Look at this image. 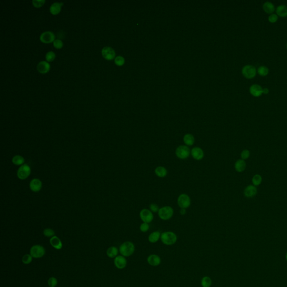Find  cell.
<instances>
[{"label":"cell","mask_w":287,"mask_h":287,"mask_svg":"<svg viewBox=\"0 0 287 287\" xmlns=\"http://www.w3.org/2000/svg\"><path fill=\"white\" fill-rule=\"evenodd\" d=\"M135 249V246L133 242L126 241L120 246L119 251L124 257H129L133 254Z\"/></svg>","instance_id":"6da1fadb"},{"label":"cell","mask_w":287,"mask_h":287,"mask_svg":"<svg viewBox=\"0 0 287 287\" xmlns=\"http://www.w3.org/2000/svg\"><path fill=\"white\" fill-rule=\"evenodd\" d=\"M160 239L164 245L170 246L175 244L177 242V236L175 233L168 231L162 233Z\"/></svg>","instance_id":"7a4b0ae2"},{"label":"cell","mask_w":287,"mask_h":287,"mask_svg":"<svg viewBox=\"0 0 287 287\" xmlns=\"http://www.w3.org/2000/svg\"><path fill=\"white\" fill-rule=\"evenodd\" d=\"M158 214L162 220L167 221L172 218L174 214V210L171 206H165L159 209Z\"/></svg>","instance_id":"3957f363"},{"label":"cell","mask_w":287,"mask_h":287,"mask_svg":"<svg viewBox=\"0 0 287 287\" xmlns=\"http://www.w3.org/2000/svg\"><path fill=\"white\" fill-rule=\"evenodd\" d=\"M190 154V149L186 145H179L175 150V155L177 157L182 160L189 157Z\"/></svg>","instance_id":"277c9868"},{"label":"cell","mask_w":287,"mask_h":287,"mask_svg":"<svg viewBox=\"0 0 287 287\" xmlns=\"http://www.w3.org/2000/svg\"><path fill=\"white\" fill-rule=\"evenodd\" d=\"M45 254V248L42 245H34L30 248V254L35 259H40L43 257Z\"/></svg>","instance_id":"5b68a950"},{"label":"cell","mask_w":287,"mask_h":287,"mask_svg":"<svg viewBox=\"0 0 287 287\" xmlns=\"http://www.w3.org/2000/svg\"><path fill=\"white\" fill-rule=\"evenodd\" d=\"M242 74L246 78L248 79H252L256 75L257 70L253 65H247L243 67Z\"/></svg>","instance_id":"8992f818"},{"label":"cell","mask_w":287,"mask_h":287,"mask_svg":"<svg viewBox=\"0 0 287 287\" xmlns=\"http://www.w3.org/2000/svg\"><path fill=\"white\" fill-rule=\"evenodd\" d=\"M178 205L181 209H188L191 205V199L186 193H182L177 199Z\"/></svg>","instance_id":"52a82bcc"},{"label":"cell","mask_w":287,"mask_h":287,"mask_svg":"<svg viewBox=\"0 0 287 287\" xmlns=\"http://www.w3.org/2000/svg\"><path fill=\"white\" fill-rule=\"evenodd\" d=\"M31 168L29 165L24 164L19 168L17 175L18 178L22 180L25 179L30 175Z\"/></svg>","instance_id":"ba28073f"},{"label":"cell","mask_w":287,"mask_h":287,"mask_svg":"<svg viewBox=\"0 0 287 287\" xmlns=\"http://www.w3.org/2000/svg\"><path fill=\"white\" fill-rule=\"evenodd\" d=\"M140 217L144 223H150L154 219V215L150 209H143L140 212Z\"/></svg>","instance_id":"9c48e42d"},{"label":"cell","mask_w":287,"mask_h":287,"mask_svg":"<svg viewBox=\"0 0 287 287\" xmlns=\"http://www.w3.org/2000/svg\"><path fill=\"white\" fill-rule=\"evenodd\" d=\"M40 40L45 44H49L53 42L55 40V36L54 33L50 31H47L43 33L40 36Z\"/></svg>","instance_id":"30bf717a"},{"label":"cell","mask_w":287,"mask_h":287,"mask_svg":"<svg viewBox=\"0 0 287 287\" xmlns=\"http://www.w3.org/2000/svg\"><path fill=\"white\" fill-rule=\"evenodd\" d=\"M102 55L107 60H112L116 56L115 50L110 47H105L102 50Z\"/></svg>","instance_id":"8fae6325"},{"label":"cell","mask_w":287,"mask_h":287,"mask_svg":"<svg viewBox=\"0 0 287 287\" xmlns=\"http://www.w3.org/2000/svg\"><path fill=\"white\" fill-rule=\"evenodd\" d=\"M191 155L194 159L201 160L204 157V152L200 147H194L191 150Z\"/></svg>","instance_id":"7c38bea8"},{"label":"cell","mask_w":287,"mask_h":287,"mask_svg":"<svg viewBox=\"0 0 287 287\" xmlns=\"http://www.w3.org/2000/svg\"><path fill=\"white\" fill-rule=\"evenodd\" d=\"M250 94L255 97H260L263 94V88L260 85L254 84L249 89Z\"/></svg>","instance_id":"4fadbf2b"},{"label":"cell","mask_w":287,"mask_h":287,"mask_svg":"<svg viewBox=\"0 0 287 287\" xmlns=\"http://www.w3.org/2000/svg\"><path fill=\"white\" fill-rule=\"evenodd\" d=\"M257 188L254 185H248L244 190V195L247 198H252L257 195Z\"/></svg>","instance_id":"5bb4252c"},{"label":"cell","mask_w":287,"mask_h":287,"mask_svg":"<svg viewBox=\"0 0 287 287\" xmlns=\"http://www.w3.org/2000/svg\"><path fill=\"white\" fill-rule=\"evenodd\" d=\"M114 264L117 269H123L127 265V260L122 255L117 256L115 258Z\"/></svg>","instance_id":"9a60e30c"},{"label":"cell","mask_w":287,"mask_h":287,"mask_svg":"<svg viewBox=\"0 0 287 287\" xmlns=\"http://www.w3.org/2000/svg\"><path fill=\"white\" fill-rule=\"evenodd\" d=\"M29 187H30V190L32 191L37 192H39L42 189V183L39 179L34 178L30 181Z\"/></svg>","instance_id":"2e32d148"},{"label":"cell","mask_w":287,"mask_h":287,"mask_svg":"<svg viewBox=\"0 0 287 287\" xmlns=\"http://www.w3.org/2000/svg\"><path fill=\"white\" fill-rule=\"evenodd\" d=\"M51 68L50 64L46 61H41L37 65V70L39 73L44 74L48 73Z\"/></svg>","instance_id":"e0dca14e"},{"label":"cell","mask_w":287,"mask_h":287,"mask_svg":"<svg viewBox=\"0 0 287 287\" xmlns=\"http://www.w3.org/2000/svg\"><path fill=\"white\" fill-rule=\"evenodd\" d=\"M50 244L56 250H60L62 249L63 245L61 242L60 239L57 236H54L50 239Z\"/></svg>","instance_id":"ac0fdd59"},{"label":"cell","mask_w":287,"mask_h":287,"mask_svg":"<svg viewBox=\"0 0 287 287\" xmlns=\"http://www.w3.org/2000/svg\"><path fill=\"white\" fill-rule=\"evenodd\" d=\"M148 263L151 266H157L160 265L161 259L157 255H151L148 257Z\"/></svg>","instance_id":"d6986e66"},{"label":"cell","mask_w":287,"mask_h":287,"mask_svg":"<svg viewBox=\"0 0 287 287\" xmlns=\"http://www.w3.org/2000/svg\"><path fill=\"white\" fill-rule=\"evenodd\" d=\"M234 168L237 172L242 173L246 168V163L243 159H238L234 164Z\"/></svg>","instance_id":"ffe728a7"},{"label":"cell","mask_w":287,"mask_h":287,"mask_svg":"<svg viewBox=\"0 0 287 287\" xmlns=\"http://www.w3.org/2000/svg\"><path fill=\"white\" fill-rule=\"evenodd\" d=\"M64 5L62 2H55L52 3L49 8V11L52 15H58L61 11V7Z\"/></svg>","instance_id":"44dd1931"},{"label":"cell","mask_w":287,"mask_h":287,"mask_svg":"<svg viewBox=\"0 0 287 287\" xmlns=\"http://www.w3.org/2000/svg\"><path fill=\"white\" fill-rule=\"evenodd\" d=\"M263 9L265 12L269 14H273L276 9L274 5L269 1H266L263 4Z\"/></svg>","instance_id":"7402d4cb"},{"label":"cell","mask_w":287,"mask_h":287,"mask_svg":"<svg viewBox=\"0 0 287 287\" xmlns=\"http://www.w3.org/2000/svg\"><path fill=\"white\" fill-rule=\"evenodd\" d=\"M276 13L278 16L285 18L287 16V6L285 5H281L276 9Z\"/></svg>","instance_id":"603a6c76"},{"label":"cell","mask_w":287,"mask_h":287,"mask_svg":"<svg viewBox=\"0 0 287 287\" xmlns=\"http://www.w3.org/2000/svg\"><path fill=\"white\" fill-rule=\"evenodd\" d=\"M155 174L160 178H164L168 174V171L165 167L163 166H158L155 169Z\"/></svg>","instance_id":"cb8c5ba5"},{"label":"cell","mask_w":287,"mask_h":287,"mask_svg":"<svg viewBox=\"0 0 287 287\" xmlns=\"http://www.w3.org/2000/svg\"><path fill=\"white\" fill-rule=\"evenodd\" d=\"M183 140H184V142L185 144V145L188 146H192L195 141V139L194 136L191 133H186V135H184Z\"/></svg>","instance_id":"d4e9b609"},{"label":"cell","mask_w":287,"mask_h":287,"mask_svg":"<svg viewBox=\"0 0 287 287\" xmlns=\"http://www.w3.org/2000/svg\"><path fill=\"white\" fill-rule=\"evenodd\" d=\"M106 254L108 257L109 258H115L117 257L118 254V250L115 246H111L108 248Z\"/></svg>","instance_id":"484cf974"},{"label":"cell","mask_w":287,"mask_h":287,"mask_svg":"<svg viewBox=\"0 0 287 287\" xmlns=\"http://www.w3.org/2000/svg\"><path fill=\"white\" fill-rule=\"evenodd\" d=\"M160 233L159 231H155L151 233V234L149 236L148 240L150 243H156L158 241V240L160 238Z\"/></svg>","instance_id":"4316f807"},{"label":"cell","mask_w":287,"mask_h":287,"mask_svg":"<svg viewBox=\"0 0 287 287\" xmlns=\"http://www.w3.org/2000/svg\"><path fill=\"white\" fill-rule=\"evenodd\" d=\"M24 158L19 155H15L12 159V163L16 166H22L24 163Z\"/></svg>","instance_id":"83f0119b"},{"label":"cell","mask_w":287,"mask_h":287,"mask_svg":"<svg viewBox=\"0 0 287 287\" xmlns=\"http://www.w3.org/2000/svg\"><path fill=\"white\" fill-rule=\"evenodd\" d=\"M262 181H263V178H262L261 175H259V174L255 175L253 176L252 178V184L256 187L260 185L262 183Z\"/></svg>","instance_id":"f1b7e54d"},{"label":"cell","mask_w":287,"mask_h":287,"mask_svg":"<svg viewBox=\"0 0 287 287\" xmlns=\"http://www.w3.org/2000/svg\"><path fill=\"white\" fill-rule=\"evenodd\" d=\"M257 73L259 74V75L261 76H266L269 74V69L268 67L263 65L259 67V68L257 69Z\"/></svg>","instance_id":"f546056e"},{"label":"cell","mask_w":287,"mask_h":287,"mask_svg":"<svg viewBox=\"0 0 287 287\" xmlns=\"http://www.w3.org/2000/svg\"><path fill=\"white\" fill-rule=\"evenodd\" d=\"M212 283V279L209 276H204L201 280V285L203 287H210Z\"/></svg>","instance_id":"4dcf8cb0"},{"label":"cell","mask_w":287,"mask_h":287,"mask_svg":"<svg viewBox=\"0 0 287 287\" xmlns=\"http://www.w3.org/2000/svg\"><path fill=\"white\" fill-rule=\"evenodd\" d=\"M33 258L30 254H25L22 257V262L25 265H28L32 262Z\"/></svg>","instance_id":"1f68e13d"},{"label":"cell","mask_w":287,"mask_h":287,"mask_svg":"<svg viewBox=\"0 0 287 287\" xmlns=\"http://www.w3.org/2000/svg\"><path fill=\"white\" fill-rule=\"evenodd\" d=\"M56 58V55L53 52L49 51L45 55V60L48 62H51L54 60Z\"/></svg>","instance_id":"d6a6232c"},{"label":"cell","mask_w":287,"mask_h":287,"mask_svg":"<svg viewBox=\"0 0 287 287\" xmlns=\"http://www.w3.org/2000/svg\"><path fill=\"white\" fill-rule=\"evenodd\" d=\"M43 234L47 237H52L55 236V231L51 228H46L43 230Z\"/></svg>","instance_id":"836d02e7"},{"label":"cell","mask_w":287,"mask_h":287,"mask_svg":"<svg viewBox=\"0 0 287 287\" xmlns=\"http://www.w3.org/2000/svg\"><path fill=\"white\" fill-rule=\"evenodd\" d=\"M115 63L116 65H117L118 66H121L124 65V64H125V59H124L123 57H122L121 56H118L117 57L115 58Z\"/></svg>","instance_id":"e575fe53"},{"label":"cell","mask_w":287,"mask_h":287,"mask_svg":"<svg viewBox=\"0 0 287 287\" xmlns=\"http://www.w3.org/2000/svg\"><path fill=\"white\" fill-rule=\"evenodd\" d=\"M58 283L57 279L55 277H51L48 280V284L49 287H56Z\"/></svg>","instance_id":"d590c367"},{"label":"cell","mask_w":287,"mask_h":287,"mask_svg":"<svg viewBox=\"0 0 287 287\" xmlns=\"http://www.w3.org/2000/svg\"><path fill=\"white\" fill-rule=\"evenodd\" d=\"M250 151H249L247 149H245L241 152V159L243 160H246L250 157Z\"/></svg>","instance_id":"8d00e7d4"},{"label":"cell","mask_w":287,"mask_h":287,"mask_svg":"<svg viewBox=\"0 0 287 287\" xmlns=\"http://www.w3.org/2000/svg\"><path fill=\"white\" fill-rule=\"evenodd\" d=\"M44 0H33L32 1V3L33 6L36 8H40L45 3Z\"/></svg>","instance_id":"74e56055"},{"label":"cell","mask_w":287,"mask_h":287,"mask_svg":"<svg viewBox=\"0 0 287 287\" xmlns=\"http://www.w3.org/2000/svg\"><path fill=\"white\" fill-rule=\"evenodd\" d=\"M278 16L276 15V14H272L268 17V20L271 23H275L278 21Z\"/></svg>","instance_id":"f35d334b"},{"label":"cell","mask_w":287,"mask_h":287,"mask_svg":"<svg viewBox=\"0 0 287 287\" xmlns=\"http://www.w3.org/2000/svg\"><path fill=\"white\" fill-rule=\"evenodd\" d=\"M63 45H64L63 42H62V40H56L55 41L53 42V46H54V47H55V49H62V47H63Z\"/></svg>","instance_id":"ab89813d"},{"label":"cell","mask_w":287,"mask_h":287,"mask_svg":"<svg viewBox=\"0 0 287 287\" xmlns=\"http://www.w3.org/2000/svg\"><path fill=\"white\" fill-rule=\"evenodd\" d=\"M140 230L142 232H146L149 230V225L148 223H143L140 226Z\"/></svg>","instance_id":"60d3db41"},{"label":"cell","mask_w":287,"mask_h":287,"mask_svg":"<svg viewBox=\"0 0 287 287\" xmlns=\"http://www.w3.org/2000/svg\"><path fill=\"white\" fill-rule=\"evenodd\" d=\"M149 209H150V210L152 213H157L160 208H159L158 205H157L156 204L153 203V204H150V205L149 206Z\"/></svg>","instance_id":"b9f144b4"},{"label":"cell","mask_w":287,"mask_h":287,"mask_svg":"<svg viewBox=\"0 0 287 287\" xmlns=\"http://www.w3.org/2000/svg\"><path fill=\"white\" fill-rule=\"evenodd\" d=\"M179 213L182 215H184L186 214V209H181V210L179 211Z\"/></svg>","instance_id":"7bdbcfd3"},{"label":"cell","mask_w":287,"mask_h":287,"mask_svg":"<svg viewBox=\"0 0 287 287\" xmlns=\"http://www.w3.org/2000/svg\"><path fill=\"white\" fill-rule=\"evenodd\" d=\"M269 93V89L268 88H263V94H268Z\"/></svg>","instance_id":"ee69618b"},{"label":"cell","mask_w":287,"mask_h":287,"mask_svg":"<svg viewBox=\"0 0 287 287\" xmlns=\"http://www.w3.org/2000/svg\"><path fill=\"white\" fill-rule=\"evenodd\" d=\"M285 259H286L287 261V252L286 253V254H285Z\"/></svg>","instance_id":"f6af8a7d"},{"label":"cell","mask_w":287,"mask_h":287,"mask_svg":"<svg viewBox=\"0 0 287 287\" xmlns=\"http://www.w3.org/2000/svg\"><path fill=\"white\" fill-rule=\"evenodd\" d=\"M286 47H287V44H286Z\"/></svg>","instance_id":"bcb514c9"}]
</instances>
